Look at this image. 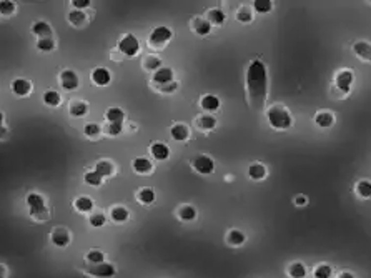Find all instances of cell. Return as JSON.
<instances>
[{"label":"cell","mask_w":371,"mask_h":278,"mask_svg":"<svg viewBox=\"0 0 371 278\" xmlns=\"http://www.w3.org/2000/svg\"><path fill=\"white\" fill-rule=\"evenodd\" d=\"M74 207L82 213L92 212V208H94V200H92L90 197H87V195L77 197V199L74 200Z\"/></svg>","instance_id":"obj_32"},{"label":"cell","mask_w":371,"mask_h":278,"mask_svg":"<svg viewBox=\"0 0 371 278\" xmlns=\"http://www.w3.org/2000/svg\"><path fill=\"white\" fill-rule=\"evenodd\" d=\"M95 172L100 177L107 178V177H112L113 174H115V167H113V163L110 162V160H100V162L95 163Z\"/></svg>","instance_id":"obj_28"},{"label":"cell","mask_w":371,"mask_h":278,"mask_svg":"<svg viewBox=\"0 0 371 278\" xmlns=\"http://www.w3.org/2000/svg\"><path fill=\"white\" fill-rule=\"evenodd\" d=\"M338 278H353V277L349 275V273H341V275H340Z\"/></svg>","instance_id":"obj_52"},{"label":"cell","mask_w":371,"mask_h":278,"mask_svg":"<svg viewBox=\"0 0 371 278\" xmlns=\"http://www.w3.org/2000/svg\"><path fill=\"white\" fill-rule=\"evenodd\" d=\"M72 5L77 8V10H83V8H87L88 5H90V0H74Z\"/></svg>","instance_id":"obj_48"},{"label":"cell","mask_w":371,"mask_h":278,"mask_svg":"<svg viewBox=\"0 0 371 278\" xmlns=\"http://www.w3.org/2000/svg\"><path fill=\"white\" fill-rule=\"evenodd\" d=\"M3 124V113H2V110H0V125Z\"/></svg>","instance_id":"obj_53"},{"label":"cell","mask_w":371,"mask_h":278,"mask_svg":"<svg viewBox=\"0 0 371 278\" xmlns=\"http://www.w3.org/2000/svg\"><path fill=\"white\" fill-rule=\"evenodd\" d=\"M3 275H5V268L0 265V278H3Z\"/></svg>","instance_id":"obj_51"},{"label":"cell","mask_w":371,"mask_h":278,"mask_svg":"<svg viewBox=\"0 0 371 278\" xmlns=\"http://www.w3.org/2000/svg\"><path fill=\"white\" fill-rule=\"evenodd\" d=\"M135 199H137L138 203H142V205H151L155 200H157V193H155L153 188L143 187V188H140V190L137 192Z\"/></svg>","instance_id":"obj_21"},{"label":"cell","mask_w":371,"mask_h":278,"mask_svg":"<svg viewBox=\"0 0 371 278\" xmlns=\"http://www.w3.org/2000/svg\"><path fill=\"white\" fill-rule=\"evenodd\" d=\"M157 90L160 92V94L163 95H170L173 94V92H176V88H178V82H172V83H167V85H160V87H155Z\"/></svg>","instance_id":"obj_44"},{"label":"cell","mask_w":371,"mask_h":278,"mask_svg":"<svg viewBox=\"0 0 371 278\" xmlns=\"http://www.w3.org/2000/svg\"><path fill=\"white\" fill-rule=\"evenodd\" d=\"M142 67L148 72H157L158 69H162V58L157 55H145L142 58Z\"/></svg>","instance_id":"obj_30"},{"label":"cell","mask_w":371,"mask_h":278,"mask_svg":"<svg viewBox=\"0 0 371 278\" xmlns=\"http://www.w3.org/2000/svg\"><path fill=\"white\" fill-rule=\"evenodd\" d=\"M90 78L97 87H107L112 82V74L105 67H97L95 70H92Z\"/></svg>","instance_id":"obj_11"},{"label":"cell","mask_w":371,"mask_h":278,"mask_svg":"<svg viewBox=\"0 0 371 278\" xmlns=\"http://www.w3.org/2000/svg\"><path fill=\"white\" fill-rule=\"evenodd\" d=\"M32 33L39 37V39H47V37H52V27L45 20H37L32 25Z\"/></svg>","instance_id":"obj_22"},{"label":"cell","mask_w":371,"mask_h":278,"mask_svg":"<svg viewBox=\"0 0 371 278\" xmlns=\"http://www.w3.org/2000/svg\"><path fill=\"white\" fill-rule=\"evenodd\" d=\"M30 215L35 218V220H47L49 218V210H47V207H45V208L35 210V212H30Z\"/></svg>","instance_id":"obj_45"},{"label":"cell","mask_w":371,"mask_h":278,"mask_svg":"<svg viewBox=\"0 0 371 278\" xmlns=\"http://www.w3.org/2000/svg\"><path fill=\"white\" fill-rule=\"evenodd\" d=\"M205 19L212 24V27H220V25L225 24L226 14L222 10V8H208L205 14Z\"/></svg>","instance_id":"obj_19"},{"label":"cell","mask_w":371,"mask_h":278,"mask_svg":"<svg viewBox=\"0 0 371 278\" xmlns=\"http://www.w3.org/2000/svg\"><path fill=\"white\" fill-rule=\"evenodd\" d=\"M10 90L14 92V95H17V97H28L32 94L33 85H32L30 80L19 77L10 82Z\"/></svg>","instance_id":"obj_8"},{"label":"cell","mask_w":371,"mask_h":278,"mask_svg":"<svg viewBox=\"0 0 371 278\" xmlns=\"http://www.w3.org/2000/svg\"><path fill=\"white\" fill-rule=\"evenodd\" d=\"M117 49H119L120 55L132 58L140 52V42H138L137 37L133 33H124V35L119 39V44H117Z\"/></svg>","instance_id":"obj_4"},{"label":"cell","mask_w":371,"mask_h":278,"mask_svg":"<svg viewBox=\"0 0 371 278\" xmlns=\"http://www.w3.org/2000/svg\"><path fill=\"white\" fill-rule=\"evenodd\" d=\"M353 53L360 58V60L363 62H368V64H371V44L366 40H358L353 44Z\"/></svg>","instance_id":"obj_12"},{"label":"cell","mask_w":371,"mask_h":278,"mask_svg":"<svg viewBox=\"0 0 371 278\" xmlns=\"http://www.w3.org/2000/svg\"><path fill=\"white\" fill-rule=\"evenodd\" d=\"M132 168H133L135 174L147 175V174H151V172H153V163H151V160L147 157H137L132 160Z\"/></svg>","instance_id":"obj_15"},{"label":"cell","mask_w":371,"mask_h":278,"mask_svg":"<svg viewBox=\"0 0 371 278\" xmlns=\"http://www.w3.org/2000/svg\"><path fill=\"white\" fill-rule=\"evenodd\" d=\"M150 155L153 157L155 160H158V162H163V160H168L170 157V149H168L167 143L163 142H153L150 143Z\"/></svg>","instance_id":"obj_14"},{"label":"cell","mask_w":371,"mask_h":278,"mask_svg":"<svg viewBox=\"0 0 371 278\" xmlns=\"http://www.w3.org/2000/svg\"><path fill=\"white\" fill-rule=\"evenodd\" d=\"M105 119H107L108 124H124L125 112L122 110L120 107H112V108H108L107 113H105Z\"/></svg>","instance_id":"obj_31"},{"label":"cell","mask_w":371,"mask_h":278,"mask_svg":"<svg viewBox=\"0 0 371 278\" xmlns=\"http://www.w3.org/2000/svg\"><path fill=\"white\" fill-rule=\"evenodd\" d=\"M69 112L72 117H77V119L85 117L88 113V103L83 102V100H74V102H70L69 105Z\"/></svg>","instance_id":"obj_26"},{"label":"cell","mask_w":371,"mask_h":278,"mask_svg":"<svg viewBox=\"0 0 371 278\" xmlns=\"http://www.w3.org/2000/svg\"><path fill=\"white\" fill-rule=\"evenodd\" d=\"M103 132H105V135H108V137H117L124 132V124H107L103 128Z\"/></svg>","instance_id":"obj_42"},{"label":"cell","mask_w":371,"mask_h":278,"mask_svg":"<svg viewBox=\"0 0 371 278\" xmlns=\"http://www.w3.org/2000/svg\"><path fill=\"white\" fill-rule=\"evenodd\" d=\"M290 273H292L293 277L300 278V277H303V275H305V270H303V267H301V265H293V267L290 268Z\"/></svg>","instance_id":"obj_47"},{"label":"cell","mask_w":371,"mask_h":278,"mask_svg":"<svg viewBox=\"0 0 371 278\" xmlns=\"http://www.w3.org/2000/svg\"><path fill=\"white\" fill-rule=\"evenodd\" d=\"M355 193L356 197L363 200H370L371 199V182L370 180H358L355 183Z\"/></svg>","instance_id":"obj_29"},{"label":"cell","mask_w":371,"mask_h":278,"mask_svg":"<svg viewBox=\"0 0 371 278\" xmlns=\"http://www.w3.org/2000/svg\"><path fill=\"white\" fill-rule=\"evenodd\" d=\"M100 132H102V128L99 127V124H94V122H88V124H85V127H83V133L88 138H97L100 135Z\"/></svg>","instance_id":"obj_40"},{"label":"cell","mask_w":371,"mask_h":278,"mask_svg":"<svg viewBox=\"0 0 371 278\" xmlns=\"http://www.w3.org/2000/svg\"><path fill=\"white\" fill-rule=\"evenodd\" d=\"M88 222H90V225H94V227H103L105 222H107V217H105L102 212H97L88 217Z\"/></svg>","instance_id":"obj_43"},{"label":"cell","mask_w":371,"mask_h":278,"mask_svg":"<svg viewBox=\"0 0 371 278\" xmlns=\"http://www.w3.org/2000/svg\"><path fill=\"white\" fill-rule=\"evenodd\" d=\"M172 82H173V69H170V67H162L157 72H153V77H151L153 87L167 85Z\"/></svg>","instance_id":"obj_10"},{"label":"cell","mask_w":371,"mask_h":278,"mask_svg":"<svg viewBox=\"0 0 371 278\" xmlns=\"http://www.w3.org/2000/svg\"><path fill=\"white\" fill-rule=\"evenodd\" d=\"M83 182L90 185V187H100L103 183V177H100L95 170H88L83 175Z\"/></svg>","instance_id":"obj_36"},{"label":"cell","mask_w":371,"mask_h":278,"mask_svg":"<svg viewBox=\"0 0 371 278\" xmlns=\"http://www.w3.org/2000/svg\"><path fill=\"white\" fill-rule=\"evenodd\" d=\"M173 39V30L165 25L155 27L148 35V45L151 49H163L165 45Z\"/></svg>","instance_id":"obj_5"},{"label":"cell","mask_w":371,"mask_h":278,"mask_svg":"<svg viewBox=\"0 0 371 278\" xmlns=\"http://www.w3.org/2000/svg\"><path fill=\"white\" fill-rule=\"evenodd\" d=\"M28 205V210L30 212H35V210H40V208H45V199L40 195L39 192H30L27 195V199H25Z\"/></svg>","instance_id":"obj_23"},{"label":"cell","mask_w":371,"mask_h":278,"mask_svg":"<svg viewBox=\"0 0 371 278\" xmlns=\"http://www.w3.org/2000/svg\"><path fill=\"white\" fill-rule=\"evenodd\" d=\"M58 80H60L62 88H65V90H77L80 87V77L75 70L70 69L62 70L60 75H58Z\"/></svg>","instance_id":"obj_7"},{"label":"cell","mask_w":371,"mask_h":278,"mask_svg":"<svg viewBox=\"0 0 371 278\" xmlns=\"http://www.w3.org/2000/svg\"><path fill=\"white\" fill-rule=\"evenodd\" d=\"M170 135L176 142H187L190 138V127L185 124H175L170 128Z\"/></svg>","instance_id":"obj_20"},{"label":"cell","mask_w":371,"mask_h":278,"mask_svg":"<svg viewBox=\"0 0 371 278\" xmlns=\"http://www.w3.org/2000/svg\"><path fill=\"white\" fill-rule=\"evenodd\" d=\"M17 12V5L14 2H10V0H2L0 2V17H12Z\"/></svg>","instance_id":"obj_38"},{"label":"cell","mask_w":371,"mask_h":278,"mask_svg":"<svg viewBox=\"0 0 371 278\" xmlns=\"http://www.w3.org/2000/svg\"><path fill=\"white\" fill-rule=\"evenodd\" d=\"M226 240H228L230 245H242L245 242V235L240 230H231L228 235H226Z\"/></svg>","instance_id":"obj_41"},{"label":"cell","mask_w":371,"mask_h":278,"mask_svg":"<svg viewBox=\"0 0 371 278\" xmlns=\"http://www.w3.org/2000/svg\"><path fill=\"white\" fill-rule=\"evenodd\" d=\"M273 2L272 0H253V3H251V8L253 10L256 12V14H270V12L273 10Z\"/></svg>","instance_id":"obj_35"},{"label":"cell","mask_w":371,"mask_h":278,"mask_svg":"<svg viewBox=\"0 0 371 278\" xmlns=\"http://www.w3.org/2000/svg\"><path fill=\"white\" fill-rule=\"evenodd\" d=\"M69 240H70L69 231L63 230V228H58V230H55L52 233V242L57 243V245H67V243H69Z\"/></svg>","instance_id":"obj_39"},{"label":"cell","mask_w":371,"mask_h":278,"mask_svg":"<svg viewBox=\"0 0 371 278\" xmlns=\"http://www.w3.org/2000/svg\"><path fill=\"white\" fill-rule=\"evenodd\" d=\"M328 275H330V270H328L326 267H322V268H316V277L318 278H326Z\"/></svg>","instance_id":"obj_49"},{"label":"cell","mask_w":371,"mask_h":278,"mask_svg":"<svg viewBox=\"0 0 371 278\" xmlns=\"http://www.w3.org/2000/svg\"><path fill=\"white\" fill-rule=\"evenodd\" d=\"M313 120H315L316 127H320V128H331L333 125H335V122H336L335 113H331L330 110H320V112H316Z\"/></svg>","instance_id":"obj_13"},{"label":"cell","mask_w":371,"mask_h":278,"mask_svg":"<svg viewBox=\"0 0 371 278\" xmlns=\"http://www.w3.org/2000/svg\"><path fill=\"white\" fill-rule=\"evenodd\" d=\"M67 20L70 22V25H74V27H83V25L87 24V14L83 10H77V8H74V10L69 12V15H67Z\"/></svg>","instance_id":"obj_25"},{"label":"cell","mask_w":371,"mask_h":278,"mask_svg":"<svg viewBox=\"0 0 371 278\" xmlns=\"http://www.w3.org/2000/svg\"><path fill=\"white\" fill-rule=\"evenodd\" d=\"M245 90H247V102L250 108L256 112L265 110V105L268 100V70L267 65L255 58L247 67L245 74Z\"/></svg>","instance_id":"obj_1"},{"label":"cell","mask_w":371,"mask_h":278,"mask_svg":"<svg viewBox=\"0 0 371 278\" xmlns=\"http://www.w3.org/2000/svg\"><path fill=\"white\" fill-rule=\"evenodd\" d=\"M267 120L275 130H288L293 127L295 119L288 108L281 103H273L267 108Z\"/></svg>","instance_id":"obj_2"},{"label":"cell","mask_w":371,"mask_h":278,"mask_svg":"<svg viewBox=\"0 0 371 278\" xmlns=\"http://www.w3.org/2000/svg\"><path fill=\"white\" fill-rule=\"evenodd\" d=\"M235 19L240 24H251L255 20V10L251 8V5H242L235 14Z\"/></svg>","instance_id":"obj_24"},{"label":"cell","mask_w":371,"mask_h":278,"mask_svg":"<svg viewBox=\"0 0 371 278\" xmlns=\"http://www.w3.org/2000/svg\"><path fill=\"white\" fill-rule=\"evenodd\" d=\"M248 177H250V180L253 182H261V180L267 178L268 175V168L263 165L261 162H253L250 163V167H248Z\"/></svg>","instance_id":"obj_16"},{"label":"cell","mask_w":371,"mask_h":278,"mask_svg":"<svg viewBox=\"0 0 371 278\" xmlns=\"http://www.w3.org/2000/svg\"><path fill=\"white\" fill-rule=\"evenodd\" d=\"M8 135V128L5 127V124L0 125V140H3V138H7Z\"/></svg>","instance_id":"obj_50"},{"label":"cell","mask_w":371,"mask_h":278,"mask_svg":"<svg viewBox=\"0 0 371 278\" xmlns=\"http://www.w3.org/2000/svg\"><path fill=\"white\" fill-rule=\"evenodd\" d=\"M293 203L297 205V207H305V205H308V197L298 193V195L293 197Z\"/></svg>","instance_id":"obj_46"},{"label":"cell","mask_w":371,"mask_h":278,"mask_svg":"<svg viewBox=\"0 0 371 278\" xmlns=\"http://www.w3.org/2000/svg\"><path fill=\"white\" fill-rule=\"evenodd\" d=\"M42 100H44V103L47 105V107H58V105L62 103V95L58 94L57 90H47L42 97Z\"/></svg>","instance_id":"obj_34"},{"label":"cell","mask_w":371,"mask_h":278,"mask_svg":"<svg viewBox=\"0 0 371 278\" xmlns=\"http://www.w3.org/2000/svg\"><path fill=\"white\" fill-rule=\"evenodd\" d=\"M217 119L212 115V113H203V115L197 117L195 125L198 130H203V132H212V130L217 128Z\"/></svg>","instance_id":"obj_17"},{"label":"cell","mask_w":371,"mask_h":278,"mask_svg":"<svg viewBox=\"0 0 371 278\" xmlns=\"http://www.w3.org/2000/svg\"><path fill=\"white\" fill-rule=\"evenodd\" d=\"M128 217H130L128 210H126L125 207H122V205H115V207L110 208V218L113 222L124 223V222L128 220Z\"/></svg>","instance_id":"obj_33"},{"label":"cell","mask_w":371,"mask_h":278,"mask_svg":"<svg viewBox=\"0 0 371 278\" xmlns=\"http://www.w3.org/2000/svg\"><path fill=\"white\" fill-rule=\"evenodd\" d=\"M192 168L200 175H212L215 172V160L210 157V155H197V157L192 158Z\"/></svg>","instance_id":"obj_6"},{"label":"cell","mask_w":371,"mask_h":278,"mask_svg":"<svg viewBox=\"0 0 371 278\" xmlns=\"http://www.w3.org/2000/svg\"><path fill=\"white\" fill-rule=\"evenodd\" d=\"M220 105H222L220 99H218L217 95H213V94L203 95V97L200 99V107H201V110H205L206 113L217 112L218 108H220Z\"/></svg>","instance_id":"obj_18"},{"label":"cell","mask_w":371,"mask_h":278,"mask_svg":"<svg viewBox=\"0 0 371 278\" xmlns=\"http://www.w3.org/2000/svg\"><path fill=\"white\" fill-rule=\"evenodd\" d=\"M355 82V74L349 69H341L335 74L333 77V87H331V95L335 99H345L349 92H351V85Z\"/></svg>","instance_id":"obj_3"},{"label":"cell","mask_w":371,"mask_h":278,"mask_svg":"<svg viewBox=\"0 0 371 278\" xmlns=\"http://www.w3.org/2000/svg\"><path fill=\"white\" fill-rule=\"evenodd\" d=\"M190 28H192V32L195 33V35L205 37L212 32L213 27L205 17H193V19L190 20Z\"/></svg>","instance_id":"obj_9"},{"label":"cell","mask_w":371,"mask_h":278,"mask_svg":"<svg viewBox=\"0 0 371 278\" xmlns=\"http://www.w3.org/2000/svg\"><path fill=\"white\" fill-rule=\"evenodd\" d=\"M176 217H178L182 222H192V220H195L197 218V208L193 207V205L185 203V205H182V207H178V210H176Z\"/></svg>","instance_id":"obj_27"},{"label":"cell","mask_w":371,"mask_h":278,"mask_svg":"<svg viewBox=\"0 0 371 278\" xmlns=\"http://www.w3.org/2000/svg\"><path fill=\"white\" fill-rule=\"evenodd\" d=\"M55 47H57V44H55V40H53L52 37L37 40V50H40V52H45V53L53 52V50H55Z\"/></svg>","instance_id":"obj_37"}]
</instances>
